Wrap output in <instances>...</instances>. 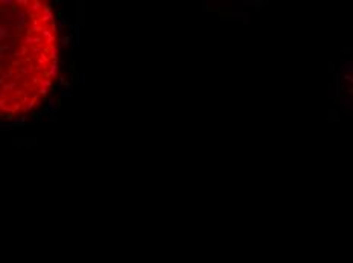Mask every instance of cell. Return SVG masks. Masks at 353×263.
Listing matches in <instances>:
<instances>
[{
  "mask_svg": "<svg viewBox=\"0 0 353 263\" xmlns=\"http://www.w3.org/2000/svg\"><path fill=\"white\" fill-rule=\"evenodd\" d=\"M17 17H18V22H25V12L18 11V12H17Z\"/></svg>",
  "mask_w": 353,
  "mask_h": 263,
  "instance_id": "obj_6",
  "label": "cell"
},
{
  "mask_svg": "<svg viewBox=\"0 0 353 263\" xmlns=\"http://www.w3.org/2000/svg\"><path fill=\"white\" fill-rule=\"evenodd\" d=\"M56 70H58L56 64H52V67H50V70H49V75L50 76H56Z\"/></svg>",
  "mask_w": 353,
  "mask_h": 263,
  "instance_id": "obj_5",
  "label": "cell"
},
{
  "mask_svg": "<svg viewBox=\"0 0 353 263\" xmlns=\"http://www.w3.org/2000/svg\"><path fill=\"white\" fill-rule=\"evenodd\" d=\"M9 35V31L6 27H3V26H0V41H3V40L6 38Z\"/></svg>",
  "mask_w": 353,
  "mask_h": 263,
  "instance_id": "obj_2",
  "label": "cell"
},
{
  "mask_svg": "<svg viewBox=\"0 0 353 263\" xmlns=\"http://www.w3.org/2000/svg\"><path fill=\"white\" fill-rule=\"evenodd\" d=\"M44 20H47V22H49V20H52V12H50V9L47 6L44 8Z\"/></svg>",
  "mask_w": 353,
  "mask_h": 263,
  "instance_id": "obj_4",
  "label": "cell"
},
{
  "mask_svg": "<svg viewBox=\"0 0 353 263\" xmlns=\"http://www.w3.org/2000/svg\"><path fill=\"white\" fill-rule=\"evenodd\" d=\"M78 78H79V82H82V84L85 82V75H84V73H81V75H78Z\"/></svg>",
  "mask_w": 353,
  "mask_h": 263,
  "instance_id": "obj_7",
  "label": "cell"
},
{
  "mask_svg": "<svg viewBox=\"0 0 353 263\" xmlns=\"http://www.w3.org/2000/svg\"><path fill=\"white\" fill-rule=\"evenodd\" d=\"M47 92H49L47 88H41V90H40V93H41V94H47Z\"/></svg>",
  "mask_w": 353,
  "mask_h": 263,
  "instance_id": "obj_10",
  "label": "cell"
},
{
  "mask_svg": "<svg viewBox=\"0 0 353 263\" xmlns=\"http://www.w3.org/2000/svg\"><path fill=\"white\" fill-rule=\"evenodd\" d=\"M44 111H46V114H53L55 111H56V105H55V100H53V99H50V100H49L47 108H46Z\"/></svg>",
  "mask_w": 353,
  "mask_h": 263,
  "instance_id": "obj_1",
  "label": "cell"
},
{
  "mask_svg": "<svg viewBox=\"0 0 353 263\" xmlns=\"http://www.w3.org/2000/svg\"><path fill=\"white\" fill-rule=\"evenodd\" d=\"M41 84H43V85H44V87L47 88V87H49L50 84H52V81H49V79H47V81H43V82H41Z\"/></svg>",
  "mask_w": 353,
  "mask_h": 263,
  "instance_id": "obj_9",
  "label": "cell"
},
{
  "mask_svg": "<svg viewBox=\"0 0 353 263\" xmlns=\"http://www.w3.org/2000/svg\"><path fill=\"white\" fill-rule=\"evenodd\" d=\"M46 59H47V58H44V56H40V63H41V64H43V63L46 61Z\"/></svg>",
  "mask_w": 353,
  "mask_h": 263,
  "instance_id": "obj_11",
  "label": "cell"
},
{
  "mask_svg": "<svg viewBox=\"0 0 353 263\" xmlns=\"http://www.w3.org/2000/svg\"><path fill=\"white\" fill-rule=\"evenodd\" d=\"M61 43H64L66 46H72V43H73V35H70V37H63V38H61Z\"/></svg>",
  "mask_w": 353,
  "mask_h": 263,
  "instance_id": "obj_3",
  "label": "cell"
},
{
  "mask_svg": "<svg viewBox=\"0 0 353 263\" xmlns=\"http://www.w3.org/2000/svg\"><path fill=\"white\" fill-rule=\"evenodd\" d=\"M61 96H63V97H70V96H72V93L67 92V90H64V92L61 93Z\"/></svg>",
  "mask_w": 353,
  "mask_h": 263,
  "instance_id": "obj_8",
  "label": "cell"
}]
</instances>
